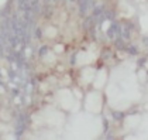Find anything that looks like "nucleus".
<instances>
[{"mask_svg": "<svg viewBox=\"0 0 148 140\" xmlns=\"http://www.w3.org/2000/svg\"><path fill=\"white\" fill-rule=\"evenodd\" d=\"M127 51H128L131 55H137V54H138V50H137L134 46H128L127 47Z\"/></svg>", "mask_w": 148, "mask_h": 140, "instance_id": "obj_7", "label": "nucleus"}, {"mask_svg": "<svg viewBox=\"0 0 148 140\" xmlns=\"http://www.w3.org/2000/svg\"><path fill=\"white\" fill-rule=\"evenodd\" d=\"M48 51H49V47L48 46L40 47V50H38V55H40V57H45L47 54H48Z\"/></svg>", "mask_w": 148, "mask_h": 140, "instance_id": "obj_5", "label": "nucleus"}, {"mask_svg": "<svg viewBox=\"0 0 148 140\" xmlns=\"http://www.w3.org/2000/svg\"><path fill=\"white\" fill-rule=\"evenodd\" d=\"M130 37H131V28H130V24H128V26H125L124 30L121 31V38H123L124 41H128Z\"/></svg>", "mask_w": 148, "mask_h": 140, "instance_id": "obj_3", "label": "nucleus"}, {"mask_svg": "<svg viewBox=\"0 0 148 140\" xmlns=\"http://www.w3.org/2000/svg\"><path fill=\"white\" fill-rule=\"evenodd\" d=\"M113 117L116 119V120H123V119H124V113H123V112H117V110H114Z\"/></svg>", "mask_w": 148, "mask_h": 140, "instance_id": "obj_6", "label": "nucleus"}, {"mask_svg": "<svg viewBox=\"0 0 148 140\" xmlns=\"http://www.w3.org/2000/svg\"><path fill=\"white\" fill-rule=\"evenodd\" d=\"M24 129H25V123H24V116L18 115V120H17V128H16V136L20 137L23 134Z\"/></svg>", "mask_w": 148, "mask_h": 140, "instance_id": "obj_2", "label": "nucleus"}, {"mask_svg": "<svg viewBox=\"0 0 148 140\" xmlns=\"http://www.w3.org/2000/svg\"><path fill=\"white\" fill-rule=\"evenodd\" d=\"M35 37H37V38H41V37H42V30H41V28H37V30H35Z\"/></svg>", "mask_w": 148, "mask_h": 140, "instance_id": "obj_8", "label": "nucleus"}, {"mask_svg": "<svg viewBox=\"0 0 148 140\" xmlns=\"http://www.w3.org/2000/svg\"><path fill=\"white\" fill-rule=\"evenodd\" d=\"M104 12V6L103 4H99V6H96L95 7V10H93V17H100Z\"/></svg>", "mask_w": 148, "mask_h": 140, "instance_id": "obj_4", "label": "nucleus"}, {"mask_svg": "<svg viewBox=\"0 0 148 140\" xmlns=\"http://www.w3.org/2000/svg\"><path fill=\"white\" fill-rule=\"evenodd\" d=\"M78 9H79V13L82 16L86 14L88 10L90 9V1L89 0H78Z\"/></svg>", "mask_w": 148, "mask_h": 140, "instance_id": "obj_1", "label": "nucleus"}, {"mask_svg": "<svg viewBox=\"0 0 148 140\" xmlns=\"http://www.w3.org/2000/svg\"><path fill=\"white\" fill-rule=\"evenodd\" d=\"M75 61H76V54H72L71 55V65H75Z\"/></svg>", "mask_w": 148, "mask_h": 140, "instance_id": "obj_9", "label": "nucleus"}]
</instances>
